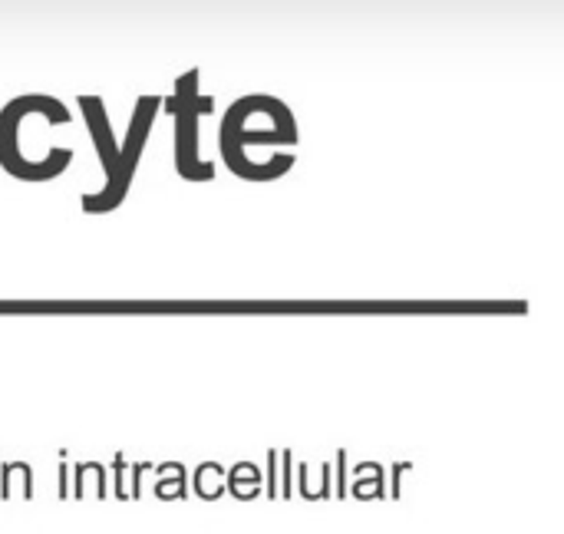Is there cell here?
<instances>
[{
    "label": "cell",
    "instance_id": "cell-7",
    "mask_svg": "<svg viewBox=\"0 0 564 534\" xmlns=\"http://www.w3.org/2000/svg\"><path fill=\"white\" fill-rule=\"evenodd\" d=\"M278 452H268V498H278Z\"/></svg>",
    "mask_w": 564,
    "mask_h": 534
},
{
    "label": "cell",
    "instance_id": "cell-9",
    "mask_svg": "<svg viewBox=\"0 0 564 534\" xmlns=\"http://www.w3.org/2000/svg\"><path fill=\"white\" fill-rule=\"evenodd\" d=\"M284 459V488H281V498H291L294 488H291V452H281Z\"/></svg>",
    "mask_w": 564,
    "mask_h": 534
},
{
    "label": "cell",
    "instance_id": "cell-10",
    "mask_svg": "<svg viewBox=\"0 0 564 534\" xmlns=\"http://www.w3.org/2000/svg\"><path fill=\"white\" fill-rule=\"evenodd\" d=\"M123 469H125V459L115 455V498H129V492L123 488Z\"/></svg>",
    "mask_w": 564,
    "mask_h": 534
},
{
    "label": "cell",
    "instance_id": "cell-4",
    "mask_svg": "<svg viewBox=\"0 0 564 534\" xmlns=\"http://www.w3.org/2000/svg\"><path fill=\"white\" fill-rule=\"evenodd\" d=\"M258 485H261V475H258V469H254V465H248V462H238V465L231 469L228 492L235 495V498H241V502L254 498V495H258Z\"/></svg>",
    "mask_w": 564,
    "mask_h": 534
},
{
    "label": "cell",
    "instance_id": "cell-8",
    "mask_svg": "<svg viewBox=\"0 0 564 534\" xmlns=\"http://www.w3.org/2000/svg\"><path fill=\"white\" fill-rule=\"evenodd\" d=\"M337 495H346V452H337Z\"/></svg>",
    "mask_w": 564,
    "mask_h": 534
},
{
    "label": "cell",
    "instance_id": "cell-2",
    "mask_svg": "<svg viewBox=\"0 0 564 534\" xmlns=\"http://www.w3.org/2000/svg\"><path fill=\"white\" fill-rule=\"evenodd\" d=\"M294 142H297V123H294L291 109L281 99L264 93L235 99L218 129V148L225 165L244 158L248 148L294 146Z\"/></svg>",
    "mask_w": 564,
    "mask_h": 534
},
{
    "label": "cell",
    "instance_id": "cell-5",
    "mask_svg": "<svg viewBox=\"0 0 564 534\" xmlns=\"http://www.w3.org/2000/svg\"><path fill=\"white\" fill-rule=\"evenodd\" d=\"M209 475H215V479H218V475H225V471H221V465H215V462H205V465L195 471V492H199L201 498H218V495L225 492V485L211 482Z\"/></svg>",
    "mask_w": 564,
    "mask_h": 534
},
{
    "label": "cell",
    "instance_id": "cell-1",
    "mask_svg": "<svg viewBox=\"0 0 564 534\" xmlns=\"http://www.w3.org/2000/svg\"><path fill=\"white\" fill-rule=\"evenodd\" d=\"M76 103H80V113H83L86 119V129H90V139H93L96 156H99V165H103V175H106L103 189L96 191V195H83V199H80V208H83L86 215H109V211H115L123 205L129 189H132L139 158L146 152L149 132L156 126L162 99H158V96H139L123 142H115L109 115H106V103L99 96H80Z\"/></svg>",
    "mask_w": 564,
    "mask_h": 534
},
{
    "label": "cell",
    "instance_id": "cell-6",
    "mask_svg": "<svg viewBox=\"0 0 564 534\" xmlns=\"http://www.w3.org/2000/svg\"><path fill=\"white\" fill-rule=\"evenodd\" d=\"M156 495L158 498H185V469L182 471H175V479L172 482H158V488H156Z\"/></svg>",
    "mask_w": 564,
    "mask_h": 534
},
{
    "label": "cell",
    "instance_id": "cell-3",
    "mask_svg": "<svg viewBox=\"0 0 564 534\" xmlns=\"http://www.w3.org/2000/svg\"><path fill=\"white\" fill-rule=\"evenodd\" d=\"M175 115V168L185 182H211L215 162L199 156V119L215 109V96H199V66L175 80V93L162 99Z\"/></svg>",
    "mask_w": 564,
    "mask_h": 534
}]
</instances>
